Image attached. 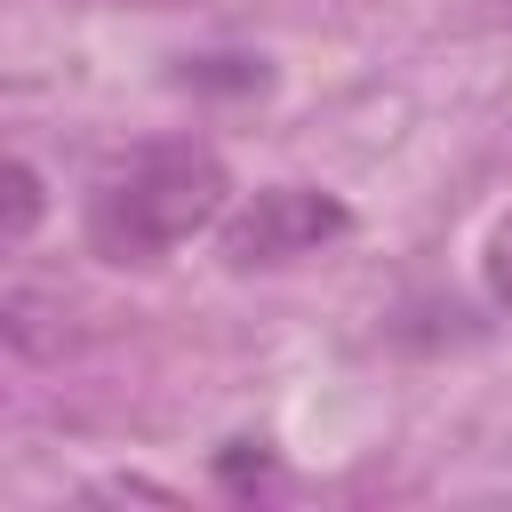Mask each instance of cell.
Listing matches in <instances>:
<instances>
[{
	"mask_svg": "<svg viewBox=\"0 0 512 512\" xmlns=\"http://www.w3.org/2000/svg\"><path fill=\"white\" fill-rule=\"evenodd\" d=\"M232 200V168L200 136H160L112 160L88 192V248L104 264H160L192 232H208Z\"/></svg>",
	"mask_w": 512,
	"mask_h": 512,
	"instance_id": "6da1fadb",
	"label": "cell"
},
{
	"mask_svg": "<svg viewBox=\"0 0 512 512\" xmlns=\"http://www.w3.org/2000/svg\"><path fill=\"white\" fill-rule=\"evenodd\" d=\"M480 272H488V296L512 312V216H496V232H488V248H480Z\"/></svg>",
	"mask_w": 512,
	"mask_h": 512,
	"instance_id": "5b68a950",
	"label": "cell"
},
{
	"mask_svg": "<svg viewBox=\"0 0 512 512\" xmlns=\"http://www.w3.org/2000/svg\"><path fill=\"white\" fill-rule=\"evenodd\" d=\"M32 224H40V176L32 160H8V248H24Z\"/></svg>",
	"mask_w": 512,
	"mask_h": 512,
	"instance_id": "277c9868",
	"label": "cell"
},
{
	"mask_svg": "<svg viewBox=\"0 0 512 512\" xmlns=\"http://www.w3.org/2000/svg\"><path fill=\"white\" fill-rule=\"evenodd\" d=\"M352 232V208L320 184H264L248 208L224 216L216 248L232 272H272V264H296V256H320L328 240Z\"/></svg>",
	"mask_w": 512,
	"mask_h": 512,
	"instance_id": "7a4b0ae2",
	"label": "cell"
},
{
	"mask_svg": "<svg viewBox=\"0 0 512 512\" xmlns=\"http://www.w3.org/2000/svg\"><path fill=\"white\" fill-rule=\"evenodd\" d=\"M176 80H184V88H264V64H256V56H200V64H184Z\"/></svg>",
	"mask_w": 512,
	"mask_h": 512,
	"instance_id": "3957f363",
	"label": "cell"
}]
</instances>
